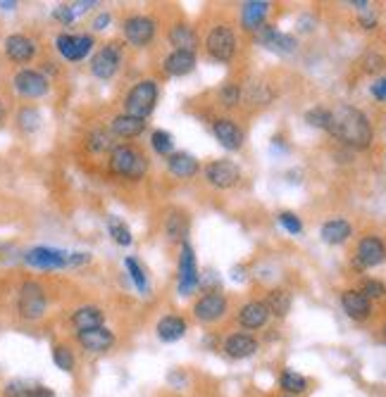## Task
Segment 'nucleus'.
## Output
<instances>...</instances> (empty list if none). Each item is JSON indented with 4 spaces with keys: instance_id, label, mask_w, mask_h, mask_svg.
Returning a JSON list of instances; mask_svg holds the SVG:
<instances>
[{
    "instance_id": "40",
    "label": "nucleus",
    "mask_w": 386,
    "mask_h": 397,
    "mask_svg": "<svg viewBox=\"0 0 386 397\" xmlns=\"http://www.w3.org/2000/svg\"><path fill=\"white\" fill-rule=\"evenodd\" d=\"M306 121L310 126L315 129H324V131H329V124H331V112L324 107H313L306 112Z\"/></svg>"
},
{
    "instance_id": "29",
    "label": "nucleus",
    "mask_w": 386,
    "mask_h": 397,
    "mask_svg": "<svg viewBox=\"0 0 386 397\" xmlns=\"http://www.w3.org/2000/svg\"><path fill=\"white\" fill-rule=\"evenodd\" d=\"M165 234L169 243H186L188 234V214L181 210H172L165 219Z\"/></svg>"
},
{
    "instance_id": "6",
    "label": "nucleus",
    "mask_w": 386,
    "mask_h": 397,
    "mask_svg": "<svg viewBox=\"0 0 386 397\" xmlns=\"http://www.w3.org/2000/svg\"><path fill=\"white\" fill-rule=\"evenodd\" d=\"M198 262H195V252L188 243H181L179 255V295H191L198 288Z\"/></svg>"
},
{
    "instance_id": "2",
    "label": "nucleus",
    "mask_w": 386,
    "mask_h": 397,
    "mask_svg": "<svg viewBox=\"0 0 386 397\" xmlns=\"http://www.w3.org/2000/svg\"><path fill=\"white\" fill-rule=\"evenodd\" d=\"M110 169L122 179L139 181L148 172V157L132 146H117L110 153Z\"/></svg>"
},
{
    "instance_id": "52",
    "label": "nucleus",
    "mask_w": 386,
    "mask_h": 397,
    "mask_svg": "<svg viewBox=\"0 0 386 397\" xmlns=\"http://www.w3.org/2000/svg\"><path fill=\"white\" fill-rule=\"evenodd\" d=\"M3 114H5V109H3V105H0V119H3Z\"/></svg>"
},
{
    "instance_id": "1",
    "label": "nucleus",
    "mask_w": 386,
    "mask_h": 397,
    "mask_svg": "<svg viewBox=\"0 0 386 397\" xmlns=\"http://www.w3.org/2000/svg\"><path fill=\"white\" fill-rule=\"evenodd\" d=\"M329 112H331L329 134L334 136L336 141H341L343 146L355 148V150L370 148L372 126L360 109L350 107V105H338L334 109H329Z\"/></svg>"
},
{
    "instance_id": "26",
    "label": "nucleus",
    "mask_w": 386,
    "mask_h": 397,
    "mask_svg": "<svg viewBox=\"0 0 386 397\" xmlns=\"http://www.w3.org/2000/svg\"><path fill=\"white\" fill-rule=\"evenodd\" d=\"M144 129H146V121L144 119H139V117H132V114H117V117L112 119V124H110V131L112 136H117V138H136V136L144 134Z\"/></svg>"
},
{
    "instance_id": "41",
    "label": "nucleus",
    "mask_w": 386,
    "mask_h": 397,
    "mask_svg": "<svg viewBox=\"0 0 386 397\" xmlns=\"http://www.w3.org/2000/svg\"><path fill=\"white\" fill-rule=\"evenodd\" d=\"M220 100H222V105H225V107L239 105V100H241V88L236 86V84H225V86L220 88Z\"/></svg>"
},
{
    "instance_id": "44",
    "label": "nucleus",
    "mask_w": 386,
    "mask_h": 397,
    "mask_svg": "<svg viewBox=\"0 0 386 397\" xmlns=\"http://www.w3.org/2000/svg\"><path fill=\"white\" fill-rule=\"evenodd\" d=\"M53 17H55L58 22H63L65 26L74 22V12H72L70 5H58V8L53 10Z\"/></svg>"
},
{
    "instance_id": "8",
    "label": "nucleus",
    "mask_w": 386,
    "mask_h": 397,
    "mask_svg": "<svg viewBox=\"0 0 386 397\" xmlns=\"http://www.w3.org/2000/svg\"><path fill=\"white\" fill-rule=\"evenodd\" d=\"M55 48L65 60L79 62V60H84L86 55L91 53L93 36H89V33H81V36H74V33H60V36L55 38Z\"/></svg>"
},
{
    "instance_id": "12",
    "label": "nucleus",
    "mask_w": 386,
    "mask_h": 397,
    "mask_svg": "<svg viewBox=\"0 0 386 397\" xmlns=\"http://www.w3.org/2000/svg\"><path fill=\"white\" fill-rule=\"evenodd\" d=\"M77 340H79V345L84 347L86 352L103 354L107 350H112L114 333L107 326H98V328H91V331H79Z\"/></svg>"
},
{
    "instance_id": "33",
    "label": "nucleus",
    "mask_w": 386,
    "mask_h": 397,
    "mask_svg": "<svg viewBox=\"0 0 386 397\" xmlns=\"http://www.w3.org/2000/svg\"><path fill=\"white\" fill-rule=\"evenodd\" d=\"M265 305H267L269 314H277V317H286L289 310H291V293L277 288V290L269 293V298H267Z\"/></svg>"
},
{
    "instance_id": "20",
    "label": "nucleus",
    "mask_w": 386,
    "mask_h": 397,
    "mask_svg": "<svg viewBox=\"0 0 386 397\" xmlns=\"http://www.w3.org/2000/svg\"><path fill=\"white\" fill-rule=\"evenodd\" d=\"M5 53L12 62H29L36 55V43L24 33H12V36L5 38Z\"/></svg>"
},
{
    "instance_id": "22",
    "label": "nucleus",
    "mask_w": 386,
    "mask_h": 397,
    "mask_svg": "<svg viewBox=\"0 0 386 397\" xmlns=\"http://www.w3.org/2000/svg\"><path fill=\"white\" fill-rule=\"evenodd\" d=\"M341 307H343V312H346L348 317L355 319V321L370 319V314H372V303L363 295L360 290H346V293H343V295H341Z\"/></svg>"
},
{
    "instance_id": "43",
    "label": "nucleus",
    "mask_w": 386,
    "mask_h": 397,
    "mask_svg": "<svg viewBox=\"0 0 386 397\" xmlns=\"http://www.w3.org/2000/svg\"><path fill=\"white\" fill-rule=\"evenodd\" d=\"M363 295L372 300V298H384L386 295V288H384V283H379V281H365V285H363Z\"/></svg>"
},
{
    "instance_id": "51",
    "label": "nucleus",
    "mask_w": 386,
    "mask_h": 397,
    "mask_svg": "<svg viewBox=\"0 0 386 397\" xmlns=\"http://www.w3.org/2000/svg\"><path fill=\"white\" fill-rule=\"evenodd\" d=\"M0 8H3V10H15L17 3H0Z\"/></svg>"
},
{
    "instance_id": "5",
    "label": "nucleus",
    "mask_w": 386,
    "mask_h": 397,
    "mask_svg": "<svg viewBox=\"0 0 386 397\" xmlns=\"http://www.w3.org/2000/svg\"><path fill=\"white\" fill-rule=\"evenodd\" d=\"M205 48H208V53H210V58L213 60H218V62H229V60L234 58V53H236V36H234V31L229 29V26H215L213 31L208 33V38H205Z\"/></svg>"
},
{
    "instance_id": "13",
    "label": "nucleus",
    "mask_w": 386,
    "mask_h": 397,
    "mask_svg": "<svg viewBox=\"0 0 386 397\" xmlns=\"http://www.w3.org/2000/svg\"><path fill=\"white\" fill-rule=\"evenodd\" d=\"M70 252L55 250V248H33L24 255V262L36 266V269H63L67 266Z\"/></svg>"
},
{
    "instance_id": "50",
    "label": "nucleus",
    "mask_w": 386,
    "mask_h": 397,
    "mask_svg": "<svg viewBox=\"0 0 386 397\" xmlns=\"http://www.w3.org/2000/svg\"><path fill=\"white\" fill-rule=\"evenodd\" d=\"M93 5H96V3L91 0V3H74V5H70V8L74 12V17H77V15H81V12H86L89 8H93Z\"/></svg>"
},
{
    "instance_id": "31",
    "label": "nucleus",
    "mask_w": 386,
    "mask_h": 397,
    "mask_svg": "<svg viewBox=\"0 0 386 397\" xmlns=\"http://www.w3.org/2000/svg\"><path fill=\"white\" fill-rule=\"evenodd\" d=\"M322 241L329 243V245H341L346 243L350 238V224L343 222V219H331V222H327L322 226L320 231Z\"/></svg>"
},
{
    "instance_id": "21",
    "label": "nucleus",
    "mask_w": 386,
    "mask_h": 397,
    "mask_svg": "<svg viewBox=\"0 0 386 397\" xmlns=\"http://www.w3.org/2000/svg\"><path fill=\"white\" fill-rule=\"evenodd\" d=\"M213 134H215V138H218L220 146L232 150V153L243 146V131L234 124L232 119H215Z\"/></svg>"
},
{
    "instance_id": "45",
    "label": "nucleus",
    "mask_w": 386,
    "mask_h": 397,
    "mask_svg": "<svg viewBox=\"0 0 386 397\" xmlns=\"http://www.w3.org/2000/svg\"><path fill=\"white\" fill-rule=\"evenodd\" d=\"M360 24H363V29H375V26H377V15H375V10H372V8L360 10Z\"/></svg>"
},
{
    "instance_id": "49",
    "label": "nucleus",
    "mask_w": 386,
    "mask_h": 397,
    "mask_svg": "<svg viewBox=\"0 0 386 397\" xmlns=\"http://www.w3.org/2000/svg\"><path fill=\"white\" fill-rule=\"evenodd\" d=\"M110 22H112V17H110V12H100V15L93 19V29L96 31H103V29H107V26H110Z\"/></svg>"
},
{
    "instance_id": "34",
    "label": "nucleus",
    "mask_w": 386,
    "mask_h": 397,
    "mask_svg": "<svg viewBox=\"0 0 386 397\" xmlns=\"http://www.w3.org/2000/svg\"><path fill=\"white\" fill-rule=\"evenodd\" d=\"M107 231H110V236H112V241L117 243V245H132V231H129V226L122 222L119 217H107Z\"/></svg>"
},
{
    "instance_id": "32",
    "label": "nucleus",
    "mask_w": 386,
    "mask_h": 397,
    "mask_svg": "<svg viewBox=\"0 0 386 397\" xmlns=\"http://www.w3.org/2000/svg\"><path fill=\"white\" fill-rule=\"evenodd\" d=\"M279 388L286 395H303L308 390V379L286 369V371H282V376H279Z\"/></svg>"
},
{
    "instance_id": "15",
    "label": "nucleus",
    "mask_w": 386,
    "mask_h": 397,
    "mask_svg": "<svg viewBox=\"0 0 386 397\" xmlns=\"http://www.w3.org/2000/svg\"><path fill=\"white\" fill-rule=\"evenodd\" d=\"M255 38L260 45H265L267 50H274V53H282V55H289L296 50V38L289 36V33H282L277 31L274 26H262L260 31H255Z\"/></svg>"
},
{
    "instance_id": "42",
    "label": "nucleus",
    "mask_w": 386,
    "mask_h": 397,
    "mask_svg": "<svg viewBox=\"0 0 386 397\" xmlns=\"http://www.w3.org/2000/svg\"><path fill=\"white\" fill-rule=\"evenodd\" d=\"M279 224L289 231L291 236H298V234L303 231L301 219H298V217L294 214V212H282V214H279Z\"/></svg>"
},
{
    "instance_id": "48",
    "label": "nucleus",
    "mask_w": 386,
    "mask_h": 397,
    "mask_svg": "<svg viewBox=\"0 0 386 397\" xmlns=\"http://www.w3.org/2000/svg\"><path fill=\"white\" fill-rule=\"evenodd\" d=\"M372 95H375L377 100H386V77L384 79H377L375 84H372Z\"/></svg>"
},
{
    "instance_id": "18",
    "label": "nucleus",
    "mask_w": 386,
    "mask_h": 397,
    "mask_svg": "<svg viewBox=\"0 0 386 397\" xmlns=\"http://www.w3.org/2000/svg\"><path fill=\"white\" fill-rule=\"evenodd\" d=\"M3 397H55L50 388L41 386L36 381H26V379H12L5 383Z\"/></svg>"
},
{
    "instance_id": "23",
    "label": "nucleus",
    "mask_w": 386,
    "mask_h": 397,
    "mask_svg": "<svg viewBox=\"0 0 386 397\" xmlns=\"http://www.w3.org/2000/svg\"><path fill=\"white\" fill-rule=\"evenodd\" d=\"M158 338L162 340V343H177V340H181L188 331L186 321L177 317V314H167V317H162L158 321Z\"/></svg>"
},
{
    "instance_id": "37",
    "label": "nucleus",
    "mask_w": 386,
    "mask_h": 397,
    "mask_svg": "<svg viewBox=\"0 0 386 397\" xmlns=\"http://www.w3.org/2000/svg\"><path fill=\"white\" fill-rule=\"evenodd\" d=\"M89 148L93 150V153H105V150H114L117 146H114V141H112V131H105V129H96V131L89 136Z\"/></svg>"
},
{
    "instance_id": "24",
    "label": "nucleus",
    "mask_w": 386,
    "mask_h": 397,
    "mask_svg": "<svg viewBox=\"0 0 386 397\" xmlns=\"http://www.w3.org/2000/svg\"><path fill=\"white\" fill-rule=\"evenodd\" d=\"M162 67H165V72L172 74V77H186V74H191L195 70V53L174 50L165 58Z\"/></svg>"
},
{
    "instance_id": "54",
    "label": "nucleus",
    "mask_w": 386,
    "mask_h": 397,
    "mask_svg": "<svg viewBox=\"0 0 386 397\" xmlns=\"http://www.w3.org/2000/svg\"><path fill=\"white\" fill-rule=\"evenodd\" d=\"M282 397H291V395H282Z\"/></svg>"
},
{
    "instance_id": "39",
    "label": "nucleus",
    "mask_w": 386,
    "mask_h": 397,
    "mask_svg": "<svg viewBox=\"0 0 386 397\" xmlns=\"http://www.w3.org/2000/svg\"><path fill=\"white\" fill-rule=\"evenodd\" d=\"M124 266H127V271H129V276H132V281L136 283L139 293H144V295H146V293H148V281H146L144 266H141L134 257H127L124 259Z\"/></svg>"
},
{
    "instance_id": "9",
    "label": "nucleus",
    "mask_w": 386,
    "mask_h": 397,
    "mask_svg": "<svg viewBox=\"0 0 386 397\" xmlns=\"http://www.w3.org/2000/svg\"><path fill=\"white\" fill-rule=\"evenodd\" d=\"M119 65H122V50H119V45L110 43V45L100 48V50L93 55L91 72H93V77L107 81V79H112L114 74H117Z\"/></svg>"
},
{
    "instance_id": "30",
    "label": "nucleus",
    "mask_w": 386,
    "mask_h": 397,
    "mask_svg": "<svg viewBox=\"0 0 386 397\" xmlns=\"http://www.w3.org/2000/svg\"><path fill=\"white\" fill-rule=\"evenodd\" d=\"M169 43L174 45V50L195 53V45H198V36H195V31L191 29V26L174 24L172 29H169Z\"/></svg>"
},
{
    "instance_id": "35",
    "label": "nucleus",
    "mask_w": 386,
    "mask_h": 397,
    "mask_svg": "<svg viewBox=\"0 0 386 397\" xmlns=\"http://www.w3.org/2000/svg\"><path fill=\"white\" fill-rule=\"evenodd\" d=\"M151 146H153V150L158 155H162V157H169L174 153V138H172V134L169 131H162V129H158V131H153V136H151Z\"/></svg>"
},
{
    "instance_id": "19",
    "label": "nucleus",
    "mask_w": 386,
    "mask_h": 397,
    "mask_svg": "<svg viewBox=\"0 0 386 397\" xmlns=\"http://www.w3.org/2000/svg\"><path fill=\"white\" fill-rule=\"evenodd\" d=\"M222 350L232 359H248L257 352V340L250 333H234L225 340Z\"/></svg>"
},
{
    "instance_id": "38",
    "label": "nucleus",
    "mask_w": 386,
    "mask_h": 397,
    "mask_svg": "<svg viewBox=\"0 0 386 397\" xmlns=\"http://www.w3.org/2000/svg\"><path fill=\"white\" fill-rule=\"evenodd\" d=\"M17 121L24 134H33L41 126V112L36 107H24V109H19Z\"/></svg>"
},
{
    "instance_id": "46",
    "label": "nucleus",
    "mask_w": 386,
    "mask_h": 397,
    "mask_svg": "<svg viewBox=\"0 0 386 397\" xmlns=\"http://www.w3.org/2000/svg\"><path fill=\"white\" fill-rule=\"evenodd\" d=\"M382 67H384L382 55H368V58H365V72H379Z\"/></svg>"
},
{
    "instance_id": "27",
    "label": "nucleus",
    "mask_w": 386,
    "mask_h": 397,
    "mask_svg": "<svg viewBox=\"0 0 386 397\" xmlns=\"http://www.w3.org/2000/svg\"><path fill=\"white\" fill-rule=\"evenodd\" d=\"M167 167H169V172L174 176H179V179H191V176L200 172L198 160L188 153H172L167 157Z\"/></svg>"
},
{
    "instance_id": "11",
    "label": "nucleus",
    "mask_w": 386,
    "mask_h": 397,
    "mask_svg": "<svg viewBox=\"0 0 386 397\" xmlns=\"http://www.w3.org/2000/svg\"><path fill=\"white\" fill-rule=\"evenodd\" d=\"M227 314V298L222 293H208L198 303L193 305V317L203 321V324H213L220 321Z\"/></svg>"
},
{
    "instance_id": "17",
    "label": "nucleus",
    "mask_w": 386,
    "mask_h": 397,
    "mask_svg": "<svg viewBox=\"0 0 386 397\" xmlns=\"http://www.w3.org/2000/svg\"><path fill=\"white\" fill-rule=\"evenodd\" d=\"M269 12V3L265 0H248V3L241 5V24L246 31H260L265 26Z\"/></svg>"
},
{
    "instance_id": "53",
    "label": "nucleus",
    "mask_w": 386,
    "mask_h": 397,
    "mask_svg": "<svg viewBox=\"0 0 386 397\" xmlns=\"http://www.w3.org/2000/svg\"><path fill=\"white\" fill-rule=\"evenodd\" d=\"M384 335H386V326H384Z\"/></svg>"
},
{
    "instance_id": "47",
    "label": "nucleus",
    "mask_w": 386,
    "mask_h": 397,
    "mask_svg": "<svg viewBox=\"0 0 386 397\" xmlns=\"http://www.w3.org/2000/svg\"><path fill=\"white\" fill-rule=\"evenodd\" d=\"M86 262H91L89 252H72V255L67 257V266H81V264H86Z\"/></svg>"
},
{
    "instance_id": "3",
    "label": "nucleus",
    "mask_w": 386,
    "mask_h": 397,
    "mask_svg": "<svg viewBox=\"0 0 386 397\" xmlns=\"http://www.w3.org/2000/svg\"><path fill=\"white\" fill-rule=\"evenodd\" d=\"M155 102H158V84L153 79L139 81L132 91L127 93L124 98V114H132V117L146 119L148 114L155 109Z\"/></svg>"
},
{
    "instance_id": "28",
    "label": "nucleus",
    "mask_w": 386,
    "mask_h": 397,
    "mask_svg": "<svg viewBox=\"0 0 386 397\" xmlns=\"http://www.w3.org/2000/svg\"><path fill=\"white\" fill-rule=\"evenodd\" d=\"M103 321H105V314L96 305H84L72 314V324L77 331H91V328L103 326Z\"/></svg>"
},
{
    "instance_id": "36",
    "label": "nucleus",
    "mask_w": 386,
    "mask_h": 397,
    "mask_svg": "<svg viewBox=\"0 0 386 397\" xmlns=\"http://www.w3.org/2000/svg\"><path fill=\"white\" fill-rule=\"evenodd\" d=\"M53 361H55V366L60 371L65 374H72L74 371V364H77V359H74L72 350L67 345H55L53 347Z\"/></svg>"
},
{
    "instance_id": "7",
    "label": "nucleus",
    "mask_w": 386,
    "mask_h": 397,
    "mask_svg": "<svg viewBox=\"0 0 386 397\" xmlns=\"http://www.w3.org/2000/svg\"><path fill=\"white\" fill-rule=\"evenodd\" d=\"M155 29H158V26H155V19L146 17V15L129 17L124 22V26H122L127 43L134 45V48H144V45L151 43L153 36H155Z\"/></svg>"
},
{
    "instance_id": "10",
    "label": "nucleus",
    "mask_w": 386,
    "mask_h": 397,
    "mask_svg": "<svg viewBox=\"0 0 386 397\" xmlns=\"http://www.w3.org/2000/svg\"><path fill=\"white\" fill-rule=\"evenodd\" d=\"M205 179L210 186H215V188H232L239 183L241 179V169L236 167L234 162H229V160H218V162H210L208 167H205Z\"/></svg>"
},
{
    "instance_id": "16",
    "label": "nucleus",
    "mask_w": 386,
    "mask_h": 397,
    "mask_svg": "<svg viewBox=\"0 0 386 397\" xmlns=\"http://www.w3.org/2000/svg\"><path fill=\"white\" fill-rule=\"evenodd\" d=\"M358 264L360 266H379L386 259V248H384V243L379 241L377 236H368V238H363L360 243H358Z\"/></svg>"
},
{
    "instance_id": "25",
    "label": "nucleus",
    "mask_w": 386,
    "mask_h": 397,
    "mask_svg": "<svg viewBox=\"0 0 386 397\" xmlns=\"http://www.w3.org/2000/svg\"><path fill=\"white\" fill-rule=\"evenodd\" d=\"M267 319H269V310H267V305L265 303H248V305H243L241 310H239V324L243 328H262L267 324Z\"/></svg>"
},
{
    "instance_id": "4",
    "label": "nucleus",
    "mask_w": 386,
    "mask_h": 397,
    "mask_svg": "<svg viewBox=\"0 0 386 397\" xmlns=\"http://www.w3.org/2000/svg\"><path fill=\"white\" fill-rule=\"evenodd\" d=\"M17 310L19 317L26 321H38L48 310V298H45L43 285L36 283V281H26V283L19 288V300H17Z\"/></svg>"
},
{
    "instance_id": "14",
    "label": "nucleus",
    "mask_w": 386,
    "mask_h": 397,
    "mask_svg": "<svg viewBox=\"0 0 386 397\" xmlns=\"http://www.w3.org/2000/svg\"><path fill=\"white\" fill-rule=\"evenodd\" d=\"M15 88L24 98H41V95L48 93L50 86H48V79L41 72L22 70V72H17V77H15Z\"/></svg>"
}]
</instances>
